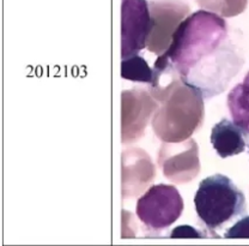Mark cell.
Segmentation results:
<instances>
[{"label": "cell", "instance_id": "cell-10", "mask_svg": "<svg viewBox=\"0 0 249 246\" xmlns=\"http://www.w3.org/2000/svg\"><path fill=\"white\" fill-rule=\"evenodd\" d=\"M248 148H249V146H248ZM248 151H249V150H248Z\"/></svg>", "mask_w": 249, "mask_h": 246}, {"label": "cell", "instance_id": "cell-2", "mask_svg": "<svg viewBox=\"0 0 249 246\" xmlns=\"http://www.w3.org/2000/svg\"><path fill=\"white\" fill-rule=\"evenodd\" d=\"M194 206L199 220L213 234L247 211L245 193L224 174L210 175L199 184Z\"/></svg>", "mask_w": 249, "mask_h": 246}, {"label": "cell", "instance_id": "cell-6", "mask_svg": "<svg viewBox=\"0 0 249 246\" xmlns=\"http://www.w3.org/2000/svg\"><path fill=\"white\" fill-rule=\"evenodd\" d=\"M228 108L233 123L249 136V71L228 94Z\"/></svg>", "mask_w": 249, "mask_h": 246}, {"label": "cell", "instance_id": "cell-4", "mask_svg": "<svg viewBox=\"0 0 249 246\" xmlns=\"http://www.w3.org/2000/svg\"><path fill=\"white\" fill-rule=\"evenodd\" d=\"M156 19L147 0H123L121 2V58L139 54L149 45Z\"/></svg>", "mask_w": 249, "mask_h": 246}, {"label": "cell", "instance_id": "cell-8", "mask_svg": "<svg viewBox=\"0 0 249 246\" xmlns=\"http://www.w3.org/2000/svg\"><path fill=\"white\" fill-rule=\"evenodd\" d=\"M224 238H249V215L243 216L224 233Z\"/></svg>", "mask_w": 249, "mask_h": 246}, {"label": "cell", "instance_id": "cell-1", "mask_svg": "<svg viewBox=\"0 0 249 246\" xmlns=\"http://www.w3.org/2000/svg\"><path fill=\"white\" fill-rule=\"evenodd\" d=\"M163 56L181 82L202 100L225 92L245 64L224 18L206 10L178 25Z\"/></svg>", "mask_w": 249, "mask_h": 246}, {"label": "cell", "instance_id": "cell-3", "mask_svg": "<svg viewBox=\"0 0 249 246\" xmlns=\"http://www.w3.org/2000/svg\"><path fill=\"white\" fill-rule=\"evenodd\" d=\"M182 196L174 185H152L137 201L136 213L147 229L160 232L169 228L183 213Z\"/></svg>", "mask_w": 249, "mask_h": 246}, {"label": "cell", "instance_id": "cell-7", "mask_svg": "<svg viewBox=\"0 0 249 246\" xmlns=\"http://www.w3.org/2000/svg\"><path fill=\"white\" fill-rule=\"evenodd\" d=\"M121 77L132 82L151 84L154 79V69L149 66L142 57L134 54L121 60Z\"/></svg>", "mask_w": 249, "mask_h": 246}, {"label": "cell", "instance_id": "cell-9", "mask_svg": "<svg viewBox=\"0 0 249 246\" xmlns=\"http://www.w3.org/2000/svg\"><path fill=\"white\" fill-rule=\"evenodd\" d=\"M171 238H202L204 234L200 232H198L196 228H193L192 226H183L176 227L173 232L170 233Z\"/></svg>", "mask_w": 249, "mask_h": 246}, {"label": "cell", "instance_id": "cell-5", "mask_svg": "<svg viewBox=\"0 0 249 246\" xmlns=\"http://www.w3.org/2000/svg\"><path fill=\"white\" fill-rule=\"evenodd\" d=\"M248 134L230 119H222L211 130V144L222 159L235 156L246 150Z\"/></svg>", "mask_w": 249, "mask_h": 246}]
</instances>
